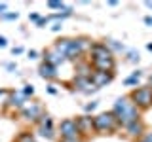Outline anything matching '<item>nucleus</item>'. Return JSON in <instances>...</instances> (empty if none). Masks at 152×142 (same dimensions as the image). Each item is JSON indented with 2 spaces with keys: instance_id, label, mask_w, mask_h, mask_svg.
<instances>
[{
  "instance_id": "f257e3e1",
  "label": "nucleus",
  "mask_w": 152,
  "mask_h": 142,
  "mask_svg": "<svg viewBox=\"0 0 152 142\" xmlns=\"http://www.w3.org/2000/svg\"><path fill=\"white\" fill-rule=\"evenodd\" d=\"M112 114L116 116L120 127H127V125H131V123H135V121L141 120V112H139V108L133 104V101L129 99V95L120 97L116 102H114Z\"/></svg>"
},
{
  "instance_id": "f03ea898",
  "label": "nucleus",
  "mask_w": 152,
  "mask_h": 142,
  "mask_svg": "<svg viewBox=\"0 0 152 142\" xmlns=\"http://www.w3.org/2000/svg\"><path fill=\"white\" fill-rule=\"evenodd\" d=\"M116 129H120V123H118L116 116L112 112H103L93 117V131L95 133L107 135V133H114Z\"/></svg>"
},
{
  "instance_id": "7ed1b4c3",
  "label": "nucleus",
  "mask_w": 152,
  "mask_h": 142,
  "mask_svg": "<svg viewBox=\"0 0 152 142\" xmlns=\"http://www.w3.org/2000/svg\"><path fill=\"white\" fill-rule=\"evenodd\" d=\"M129 99L139 110H146L152 106V87L150 85H139L129 93Z\"/></svg>"
},
{
  "instance_id": "20e7f679",
  "label": "nucleus",
  "mask_w": 152,
  "mask_h": 142,
  "mask_svg": "<svg viewBox=\"0 0 152 142\" xmlns=\"http://www.w3.org/2000/svg\"><path fill=\"white\" fill-rule=\"evenodd\" d=\"M89 47H91V42H89L88 38H70L66 53H65L66 61H76V63H78V59L82 57V53L86 49L89 51Z\"/></svg>"
},
{
  "instance_id": "39448f33",
  "label": "nucleus",
  "mask_w": 152,
  "mask_h": 142,
  "mask_svg": "<svg viewBox=\"0 0 152 142\" xmlns=\"http://www.w3.org/2000/svg\"><path fill=\"white\" fill-rule=\"evenodd\" d=\"M59 135L61 140H76V138H82L78 131V125H76V120H70L66 117L59 123Z\"/></svg>"
},
{
  "instance_id": "423d86ee",
  "label": "nucleus",
  "mask_w": 152,
  "mask_h": 142,
  "mask_svg": "<svg viewBox=\"0 0 152 142\" xmlns=\"http://www.w3.org/2000/svg\"><path fill=\"white\" fill-rule=\"evenodd\" d=\"M21 116L25 117L27 121H36V123H38V120L44 116V108H42V104H40V102L25 104V106L21 108Z\"/></svg>"
},
{
  "instance_id": "0eeeda50",
  "label": "nucleus",
  "mask_w": 152,
  "mask_h": 142,
  "mask_svg": "<svg viewBox=\"0 0 152 142\" xmlns=\"http://www.w3.org/2000/svg\"><path fill=\"white\" fill-rule=\"evenodd\" d=\"M103 59H112V51L103 42L91 44V47H89V61H103Z\"/></svg>"
},
{
  "instance_id": "6e6552de",
  "label": "nucleus",
  "mask_w": 152,
  "mask_h": 142,
  "mask_svg": "<svg viewBox=\"0 0 152 142\" xmlns=\"http://www.w3.org/2000/svg\"><path fill=\"white\" fill-rule=\"evenodd\" d=\"M53 133H55L53 120H51L48 114H44V116L38 120V135H40L42 138H46V140H51L53 138Z\"/></svg>"
},
{
  "instance_id": "1a4fd4ad",
  "label": "nucleus",
  "mask_w": 152,
  "mask_h": 142,
  "mask_svg": "<svg viewBox=\"0 0 152 142\" xmlns=\"http://www.w3.org/2000/svg\"><path fill=\"white\" fill-rule=\"evenodd\" d=\"M89 80H91V83L95 85V89H101L114 80V72H97V70H95V72H91Z\"/></svg>"
},
{
  "instance_id": "9d476101",
  "label": "nucleus",
  "mask_w": 152,
  "mask_h": 142,
  "mask_svg": "<svg viewBox=\"0 0 152 142\" xmlns=\"http://www.w3.org/2000/svg\"><path fill=\"white\" fill-rule=\"evenodd\" d=\"M65 61H66V57H65V55H61V53L55 49L53 46H51V47H48V49L44 51V63L51 64V66H55V68H57L59 64H63Z\"/></svg>"
},
{
  "instance_id": "9b49d317",
  "label": "nucleus",
  "mask_w": 152,
  "mask_h": 142,
  "mask_svg": "<svg viewBox=\"0 0 152 142\" xmlns=\"http://www.w3.org/2000/svg\"><path fill=\"white\" fill-rule=\"evenodd\" d=\"M76 125H78V131H80V136H88L93 133V117L91 116H80L76 117Z\"/></svg>"
},
{
  "instance_id": "f8f14e48",
  "label": "nucleus",
  "mask_w": 152,
  "mask_h": 142,
  "mask_svg": "<svg viewBox=\"0 0 152 142\" xmlns=\"http://www.w3.org/2000/svg\"><path fill=\"white\" fill-rule=\"evenodd\" d=\"M72 87L76 89V91L86 93V95L97 91V89H95V85L91 83V80H89V78H76V76H74V80H72Z\"/></svg>"
},
{
  "instance_id": "ddd939ff",
  "label": "nucleus",
  "mask_w": 152,
  "mask_h": 142,
  "mask_svg": "<svg viewBox=\"0 0 152 142\" xmlns=\"http://www.w3.org/2000/svg\"><path fill=\"white\" fill-rule=\"evenodd\" d=\"M89 64H91L93 70H97V72H114V68H116V61L112 59H103V61H89Z\"/></svg>"
},
{
  "instance_id": "4468645a",
  "label": "nucleus",
  "mask_w": 152,
  "mask_h": 142,
  "mask_svg": "<svg viewBox=\"0 0 152 142\" xmlns=\"http://www.w3.org/2000/svg\"><path fill=\"white\" fill-rule=\"evenodd\" d=\"M38 76L44 78V80H55L59 74H57L55 66H51V64H48V63H42L40 68H38Z\"/></svg>"
},
{
  "instance_id": "2eb2a0df",
  "label": "nucleus",
  "mask_w": 152,
  "mask_h": 142,
  "mask_svg": "<svg viewBox=\"0 0 152 142\" xmlns=\"http://www.w3.org/2000/svg\"><path fill=\"white\" fill-rule=\"evenodd\" d=\"M124 129H126L127 136H131V138H139V136H142V133H145V123L139 120V121L131 123V125L124 127Z\"/></svg>"
},
{
  "instance_id": "dca6fc26",
  "label": "nucleus",
  "mask_w": 152,
  "mask_h": 142,
  "mask_svg": "<svg viewBox=\"0 0 152 142\" xmlns=\"http://www.w3.org/2000/svg\"><path fill=\"white\" fill-rule=\"evenodd\" d=\"M27 104V97L21 91H12V97H10V104L8 106L15 108V110H21L23 106Z\"/></svg>"
},
{
  "instance_id": "f3484780",
  "label": "nucleus",
  "mask_w": 152,
  "mask_h": 142,
  "mask_svg": "<svg viewBox=\"0 0 152 142\" xmlns=\"http://www.w3.org/2000/svg\"><path fill=\"white\" fill-rule=\"evenodd\" d=\"M91 76V64L89 63H76V78H89Z\"/></svg>"
},
{
  "instance_id": "a211bd4d",
  "label": "nucleus",
  "mask_w": 152,
  "mask_h": 142,
  "mask_svg": "<svg viewBox=\"0 0 152 142\" xmlns=\"http://www.w3.org/2000/svg\"><path fill=\"white\" fill-rule=\"evenodd\" d=\"M10 97H12V91H10V89H0V110L10 104Z\"/></svg>"
},
{
  "instance_id": "6ab92c4d",
  "label": "nucleus",
  "mask_w": 152,
  "mask_h": 142,
  "mask_svg": "<svg viewBox=\"0 0 152 142\" xmlns=\"http://www.w3.org/2000/svg\"><path fill=\"white\" fill-rule=\"evenodd\" d=\"M107 47L110 51H124L126 47H124V44H120V42H116V40H108L107 42Z\"/></svg>"
},
{
  "instance_id": "aec40b11",
  "label": "nucleus",
  "mask_w": 152,
  "mask_h": 142,
  "mask_svg": "<svg viewBox=\"0 0 152 142\" xmlns=\"http://www.w3.org/2000/svg\"><path fill=\"white\" fill-rule=\"evenodd\" d=\"M70 15H72V9L66 8V9H63L61 13H53V15H48V19H65V17H70Z\"/></svg>"
},
{
  "instance_id": "412c9836",
  "label": "nucleus",
  "mask_w": 152,
  "mask_h": 142,
  "mask_svg": "<svg viewBox=\"0 0 152 142\" xmlns=\"http://www.w3.org/2000/svg\"><path fill=\"white\" fill-rule=\"evenodd\" d=\"M17 142H36V140H34V135H32V133H21V135L17 136Z\"/></svg>"
},
{
  "instance_id": "4be33fe9",
  "label": "nucleus",
  "mask_w": 152,
  "mask_h": 142,
  "mask_svg": "<svg viewBox=\"0 0 152 142\" xmlns=\"http://www.w3.org/2000/svg\"><path fill=\"white\" fill-rule=\"evenodd\" d=\"M48 8H51V9H61V12H63V9H66V6H65L63 2H55V0L48 2Z\"/></svg>"
},
{
  "instance_id": "5701e85b",
  "label": "nucleus",
  "mask_w": 152,
  "mask_h": 142,
  "mask_svg": "<svg viewBox=\"0 0 152 142\" xmlns=\"http://www.w3.org/2000/svg\"><path fill=\"white\" fill-rule=\"evenodd\" d=\"M21 93L25 95V97H32V95H34V85H31V83H27L25 87L21 89Z\"/></svg>"
},
{
  "instance_id": "b1692460",
  "label": "nucleus",
  "mask_w": 152,
  "mask_h": 142,
  "mask_svg": "<svg viewBox=\"0 0 152 142\" xmlns=\"http://www.w3.org/2000/svg\"><path fill=\"white\" fill-rule=\"evenodd\" d=\"M124 83H126V85H135V87H139V78L131 74L129 78H126V80H124Z\"/></svg>"
},
{
  "instance_id": "393cba45",
  "label": "nucleus",
  "mask_w": 152,
  "mask_h": 142,
  "mask_svg": "<svg viewBox=\"0 0 152 142\" xmlns=\"http://www.w3.org/2000/svg\"><path fill=\"white\" fill-rule=\"evenodd\" d=\"M17 17H19V13H17V12L4 13V15H2V19H4V21H13V19H17Z\"/></svg>"
},
{
  "instance_id": "a878e982",
  "label": "nucleus",
  "mask_w": 152,
  "mask_h": 142,
  "mask_svg": "<svg viewBox=\"0 0 152 142\" xmlns=\"http://www.w3.org/2000/svg\"><path fill=\"white\" fill-rule=\"evenodd\" d=\"M127 61H129V63H137V61H139V53H137V51H129V53H127Z\"/></svg>"
},
{
  "instance_id": "bb28decb",
  "label": "nucleus",
  "mask_w": 152,
  "mask_h": 142,
  "mask_svg": "<svg viewBox=\"0 0 152 142\" xmlns=\"http://www.w3.org/2000/svg\"><path fill=\"white\" fill-rule=\"evenodd\" d=\"M95 108H97V101H91V102L86 104V112H93Z\"/></svg>"
},
{
  "instance_id": "cd10ccee",
  "label": "nucleus",
  "mask_w": 152,
  "mask_h": 142,
  "mask_svg": "<svg viewBox=\"0 0 152 142\" xmlns=\"http://www.w3.org/2000/svg\"><path fill=\"white\" fill-rule=\"evenodd\" d=\"M40 17L42 15H40V13H36V12L34 13H28V19H31V21H34V23H38V19H40Z\"/></svg>"
},
{
  "instance_id": "c85d7f7f",
  "label": "nucleus",
  "mask_w": 152,
  "mask_h": 142,
  "mask_svg": "<svg viewBox=\"0 0 152 142\" xmlns=\"http://www.w3.org/2000/svg\"><path fill=\"white\" fill-rule=\"evenodd\" d=\"M48 21H50V19H48V15H46V17H40V19H38V23H36V27H44Z\"/></svg>"
},
{
  "instance_id": "c756f323",
  "label": "nucleus",
  "mask_w": 152,
  "mask_h": 142,
  "mask_svg": "<svg viewBox=\"0 0 152 142\" xmlns=\"http://www.w3.org/2000/svg\"><path fill=\"white\" fill-rule=\"evenodd\" d=\"M23 51H25V49H23L21 46H17V47H13V49H12V53H13V55H21Z\"/></svg>"
},
{
  "instance_id": "7c9ffc66",
  "label": "nucleus",
  "mask_w": 152,
  "mask_h": 142,
  "mask_svg": "<svg viewBox=\"0 0 152 142\" xmlns=\"http://www.w3.org/2000/svg\"><path fill=\"white\" fill-rule=\"evenodd\" d=\"M48 93H50V95H57V89H55V85H48Z\"/></svg>"
},
{
  "instance_id": "2f4dec72",
  "label": "nucleus",
  "mask_w": 152,
  "mask_h": 142,
  "mask_svg": "<svg viewBox=\"0 0 152 142\" xmlns=\"http://www.w3.org/2000/svg\"><path fill=\"white\" fill-rule=\"evenodd\" d=\"M142 21H145V25H146V27H152V15H146L145 19H142Z\"/></svg>"
},
{
  "instance_id": "473e14b6",
  "label": "nucleus",
  "mask_w": 152,
  "mask_h": 142,
  "mask_svg": "<svg viewBox=\"0 0 152 142\" xmlns=\"http://www.w3.org/2000/svg\"><path fill=\"white\" fill-rule=\"evenodd\" d=\"M141 142H152V133H146L145 136H142V140Z\"/></svg>"
},
{
  "instance_id": "72a5a7b5",
  "label": "nucleus",
  "mask_w": 152,
  "mask_h": 142,
  "mask_svg": "<svg viewBox=\"0 0 152 142\" xmlns=\"http://www.w3.org/2000/svg\"><path fill=\"white\" fill-rule=\"evenodd\" d=\"M36 57H38V51L36 49H31V51H28V59H36Z\"/></svg>"
},
{
  "instance_id": "f704fd0d",
  "label": "nucleus",
  "mask_w": 152,
  "mask_h": 142,
  "mask_svg": "<svg viewBox=\"0 0 152 142\" xmlns=\"http://www.w3.org/2000/svg\"><path fill=\"white\" fill-rule=\"evenodd\" d=\"M61 28H63V25H61V23H55V25L51 27V30H53V32H59Z\"/></svg>"
},
{
  "instance_id": "c9c22d12",
  "label": "nucleus",
  "mask_w": 152,
  "mask_h": 142,
  "mask_svg": "<svg viewBox=\"0 0 152 142\" xmlns=\"http://www.w3.org/2000/svg\"><path fill=\"white\" fill-rule=\"evenodd\" d=\"M8 46V40H6V36H0V47H6Z\"/></svg>"
},
{
  "instance_id": "e433bc0d",
  "label": "nucleus",
  "mask_w": 152,
  "mask_h": 142,
  "mask_svg": "<svg viewBox=\"0 0 152 142\" xmlns=\"http://www.w3.org/2000/svg\"><path fill=\"white\" fill-rule=\"evenodd\" d=\"M6 8H8V6H6V4H0V17H2V15H4V13H6Z\"/></svg>"
},
{
  "instance_id": "4c0bfd02",
  "label": "nucleus",
  "mask_w": 152,
  "mask_h": 142,
  "mask_svg": "<svg viewBox=\"0 0 152 142\" xmlns=\"http://www.w3.org/2000/svg\"><path fill=\"white\" fill-rule=\"evenodd\" d=\"M6 68H8V70H15V68H17V66H15V64H13V63H10V64H6Z\"/></svg>"
},
{
  "instance_id": "58836bf2",
  "label": "nucleus",
  "mask_w": 152,
  "mask_h": 142,
  "mask_svg": "<svg viewBox=\"0 0 152 142\" xmlns=\"http://www.w3.org/2000/svg\"><path fill=\"white\" fill-rule=\"evenodd\" d=\"M145 6H146V8H150V9H152V2H150V0H148V2H145Z\"/></svg>"
},
{
  "instance_id": "ea45409f",
  "label": "nucleus",
  "mask_w": 152,
  "mask_h": 142,
  "mask_svg": "<svg viewBox=\"0 0 152 142\" xmlns=\"http://www.w3.org/2000/svg\"><path fill=\"white\" fill-rule=\"evenodd\" d=\"M146 49H148V51H152V44H146Z\"/></svg>"
},
{
  "instance_id": "a19ab883",
  "label": "nucleus",
  "mask_w": 152,
  "mask_h": 142,
  "mask_svg": "<svg viewBox=\"0 0 152 142\" xmlns=\"http://www.w3.org/2000/svg\"><path fill=\"white\" fill-rule=\"evenodd\" d=\"M148 82H150V85H152V76H150V78H148Z\"/></svg>"
},
{
  "instance_id": "79ce46f5",
  "label": "nucleus",
  "mask_w": 152,
  "mask_h": 142,
  "mask_svg": "<svg viewBox=\"0 0 152 142\" xmlns=\"http://www.w3.org/2000/svg\"><path fill=\"white\" fill-rule=\"evenodd\" d=\"M150 87H152V85H150Z\"/></svg>"
}]
</instances>
